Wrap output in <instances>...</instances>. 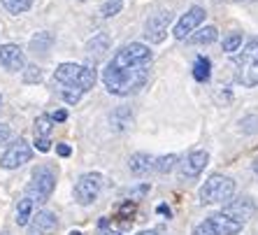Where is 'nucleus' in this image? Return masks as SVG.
Returning <instances> with one entry per match:
<instances>
[{
    "instance_id": "1",
    "label": "nucleus",
    "mask_w": 258,
    "mask_h": 235,
    "mask_svg": "<svg viewBox=\"0 0 258 235\" xmlns=\"http://www.w3.org/2000/svg\"><path fill=\"white\" fill-rule=\"evenodd\" d=\"M149 63H151V49L142 42H131L121 47L114 54V58L107 63L102 82L109 93L114 96H131L140 91L149 77Z\"/></svg>"
},
{
    "instance_id": "2",
    "label": "nucleus",
    "mask_w": 258,
    "mask_h": 235,
    "mask_svg": "<svg viewBox=\"0 0 258 235\" xmlns=\"http://www.w3.org/2000/svg\"><path fill=\"white\" fill-rule=\"evenodd\" d=\"M96 68L89 66H77V63H60L54 70V82L60 89H79L89 91L96 84Z\"/></svg>"
},
{
    "instance_id": "3",
    "label": "nucleus",
    "mask_w": 258,
    "mask_h": 235,
    "mask_svg": "<svg viewBox=\"0 0 258 235\" xmlns=\"http://www.w3.org/2000/svg\"><path fill=\"white\" fill-rule=\"evenodd\" d=\"M235 196V182L226 175H212L200 187V203L214 205V203H228Z\"/></svg>"
},
{
    "instance_id": "4",
    "label": "nucleus",
    "mask_w": 258,
    "mask_h": 235,
    "mask_svg": "<svg viewBox=\"0 0 258 235\" xmlns=\"http://www.w3.org/2000/svg\"><path fill=\"white\" fill-rule=\"evenodd\" d=\"M237 79L242 86L258 84V37H251L237 58Z\"/></svg>"
},
{
    "instance_id": "5",
    "label": "nucleus",
    "mask_w": 258,
    "mask_h": 235,
    "mask_svg": "<svg viewBox=\"0 0 258 235\" xmlns=\"http://www.w3.org/2000/svg\"><path fill=\"white\" fill-rule=\"evenodd\" d=\"M54 187H56L54 170L49 168V165H40V168L33 170V177H30V184H28V196L35 203H44L51 196Z\"/></svg>"
},
{
    "instance_id": "6",
    "label": "nucleus",
    "mask_w": 258,
    "mask_h": 235,
    "mask_svg": "<svg viewBox=\"0 0 258 235\" xmlns=\"http://www.w3.org/2000/svg\"><path fill=\"white\" fill-rule=\"evenodd\" d=\"M102 191V177L98 172H86L75 184V200L79 205H91Z\"/></svg>"
},
{
    "instance_id": "7",
    "label": "nucleus",
    "mask_w": 258,
    "mask_h": 235,
    "mask_svg": "<svg viewBox=\"0 0 258 235\" xmlns=\"http://www.w3.org/2000/svg\"><path fill=\"white\" fill-rule=\"evenodd\" d=\"M30 147H28V142L26 140H21L19 138L17 142H12V145L5 149V154L0 156V165L5 170H14V168H21L26 161H30Z\"/></svg>"
},
{
    "instance_id": "8",
    "label": "nucleus",
    "mask_w": 258,
    "mask_h": 235,
    "mask_svg": "<svg viewBox=\"0 0 258 235\" xmlns=\"http://www.w3.org/2000/svg\"><path fill=\"white\" fill-rule=\"evenodd\" d=\"M170 21H172V12H168V10H161V12L151 14V17L147 19V26H144V37H147L149 42H163Z\"/></svg>"
},
{
    "instance_id": "9",
    "label": "nucleus",
    "mask_w": 258,
    "mask_h": 235,
    "mask_svg": "<svg viewBox=\"0 0 258 235\" xmlns=\"http://www.w3.org/2000/svg\"><path fill=\"white\" fill-rule=\"evenodd\" d=\"M205 21V10L203 7H191L184 17L177 21V26H174V30H172V35L177 37V40H186L188 35H191L193 30L198 28L200 24Z\"/></svg>"
},
{
    "instance_id": "10",
    "label": "nucleus",
    "mask_w": 258,
    "mask_h": 235,
    "mask_svg": "<svg viewBox=\"0 0 258 235\" xmlns=\"http://www.w3.org/2000/svg\"><path fill=\"white\" fill-rule=\"evenodd\" d=\"M0 63H3V68L10 70V73L26 70V56L19 44H3V47H0Z\"/></svg>"
},
{
    "instance_id": "11",
    "label": "nucleus",
    "mask_w": 258,
    "mask_h": 235,
    "mask_svg": "<svg viewBox=\"0 0 258 235\" xmlns=\"http://www.w3.org/2000/svg\"><path fill=\"white\" fill-rule=\"evenodd\" d=\"M226 214H230L233 219H237V221L246 223L249 219L256 217V203H253L251 198H237V200H228V205H226Z\"/></svg>"
},
{
    "instance_id": "12",
    "label": "nucleus",
    "mask_w": 258,
    "mask_h": 235,
    "mask_svg": "<svg viewBox=\"0 0 258 235\" xmlns=\"http://www.w3.org/2000/svg\"><path fill=\"white\" fill-rule=\"evenodd\" d=\"M207 161H210V154H207V151H191V154L181 161V177H184V180H196L205 170Z\"/></svg>"
},
{
    "instance_id": "13",
    "label": "nucleus",
    "mask_w": 258,
    "mask_h": 235,
    "mask_svg": "<svg viewBox=\"0 0 258 235\" xmlns=\"http://www.w3.org/2000/svg\"><path fill=\"white\" fill-rule=\"evenodd\" d=\"M210 221H212V226H214L216 235H237L242 230V226H244L242 221L233 219L230 214H226V212H216V214H212Z\"/></svg>"
},
{
    "instance_id": "14",
    "label": "nucleus",
    "mask_w": 258,
    "mask_h": 235,
    "mask_svg": "<svg viewBox=\"0 0 258 235\" xmlns=\"http://www.w3.org/2000/svg\"><path fill=\"white\" fill-rule=\"evenodd\" d=\"M56 228H58L56 214H51V212H47V210L33 214V233L35 235H51Z\"/></svg>"
},
{
    "instance_id": "15",
    "label": "nucleus",
    "mask_w": 258,
    "mask_h": 235,
    "mask_svg": "<svg viewBox=\"0 0 258 235\" xmlns=\"http://www.w3.org/2000/svg\"><path fill=\"white\" fill-rule=\"evenodd\" d=\"M128 168H131L133 175L144 177V175H149V172H154V170H156V158L140 151V154H133V156H131Z\"/></svg>"
},
{
    "instance_id": "16",
    "label": "nucleus",
    "mask_w": 258,
    "mask_h": 235,
    "mask_svg": "<svg viewBox=\"0 0 258 235\" xmlns=\"http://www.w3.org/2000/svg\"><path fill=\"white\" fill-rule=\"evenodd\" d=\"M188 37H191L193 44H212V42H216L219 30H216V26H205V28H196Z\"/></svg>"
},
{
    "instance_id": "17",
    "label": "nucleus",
    "mask_w": 258,
    "mask_h": 235,
    "mask_svg": "<svg viewBox=\"0 0 258 235\" xmlns=\"http://www.w3.org/2000/svg\"><path fill=\"white\" fill-rule=\"evenodd\" d=\"M33 210H35V200L30 198V196H26V198L19 200V205H17V223L19 226H26V223L33 219Z\"/></svg>"
},
{
    "instance_id": "18",
    "label": "nucleus",
    "mask_w": 258,
    "mask_h": 235,
    "mask_svg": "<svg viewBox=\"0 0 258 235\" xmlns=\"http://www.w3.org/2000/svg\"><path fill=\"white\" fill-rule=\"evenodd\" d=\"M51 44H54V37H51V33H47V30H40V33L33 35V40H30V49H33L35 54H42V56L51 49Z\"/></svg>"
},
{
    "instance_id": "19",
    "label": "nucleus",
    "mask_w": 258,
    "mask_h": 235,
    "mask_svg": "<svg viewBox=\"0 0 258 235\" xmlns=\"http://www.w3.org/2000/svg\"><path fill=\"white\" fill-rule=\"evenodd\" d=\"M107 49H109V37L105 33H100V35H96L89 42V56H93V61L102 58V56L107 54Z\"/></svg>"
},
{
    "instance_id": "20",
    "label": "nucleus",
    "mask_w": 258,
    "mask_h": 235,
    "mask_svg": "<svg viewBox=\"0 0 258 235\" xmlns=\"http://www.w3.org/2000/svg\"><path fill=\"white\" fill-rule=\"evenodd\" d=\"M109 121H112V126L116 128V131H126L128 126L133 124V114L128 107H119L112 112V116H109Z\"/></svg>"
},
{
    "instance_id": "21",
    "label": "nucleus",
    "mask_w": 258,
    "mask_h": 235,
    "mask_svg": "<svg viewBox=\"0 0 258 235\" xmlns=\"http://www.w3.org/2000/svg\"><path fill=\"white\" fill-rule=\"evenodd\" d=\"M212 75V63L210 58H205V56H198L196 61V66H193V77L198 79V82H207Z\"/></svg>"
},
{
    "instance_id": "22",
    "label": "nucleus",
    "mask_w": 258,
    "mask_h": 235,
    "mask_svg": "<svg viewBox=\"0 0 258 235\" xmlns=\"http://www.w3.org/2000/svg\"><path fill=\"white\" fill-rule=\"evenodd\" d=\"M51 128H54V119H51V114H40L35 119V138H49Z\"/></svg>"
},
{
    "instance_id": "23",
    "label": "nucleus",
    "mask_w": 258,
    "mask_h": 235,
    "mask_svg": "<svg viewBox=\"0 0 258 235\" xmlns=\"http://www.w3.org/2000/svg\"><path fill=\"white\" fill-rule=\"evenodd\" d=\"M30 5H33V0H3V7H5L10 14L28 12Z\"/></svg>"
},
{
    "instance_id": "24",
    "label": "nucleus",
    "mask_w": 258,
    "mask_h": 235,
    "mask_svg": "<svg viewBox=\"0 0 258 235\" xmlns=\"http://www.w3.org/2000/svg\"><path fill=\"white\" fill-rule=\"evenodd\" d=\"M177 161H179V158L174 156V154H168V156L156 158V172H161V175L170 172V170H172L174 165H177Z\"/></svg>"
},
{
    "instance_id": "25",
    "label": "nucleus",
    "mask_w": 258,
    "mask_h": 235,
    "mask_svg": "<svg viewBox=\"0 0 258 235\" xmlns=\"http://www.w3.org/2000/svg\"><path fill=\"white\" fill-rule=\"evenodd\" d=\"M240 47H242V35L240 33H230V35L223 40V51H226V54H235Z\"/></svg>"
},
{
    "instance_id": "26",
    "label": "nucleus",
    "mask_w": 258,
    "mask_h": 235,
    "mask_svg": "<svg viewBox=\"0 0 258 235\" xmlns=\"http://www.w3.org/2000/svg\"><path fill=\"white\" fill-rule=\"evenodd\" d=\"M121 7H123V0H107L105 5H102V17L109 19V17H114V14L121 12Z\"/></svg>"
},
{
    "instance_id": "27",
    "label": "nucleus",
    "mask_w": 258,
    "mask_h": 235,
    "mask_svg": "<svg viewBox=\"0 0 258 235\" xmlns=\"http://www.w3.org/2000/svg\"><path fill=\"white\" fill-rule=\"evenodd\" d=\"M60 96H63V100H66L68 105H75V103H79V98L84 96V91H79V89H60Z\"/></svg>"
},
{
    "instance_id": "28",
    "label": "nucleus",
    "mask_w": 258,
    "mask_h": 235,
    "mask_svg": "<svg viewBox=\"0 0 258 235\" xmlns=\"http://www.w3.org/2000/svg\"><path fill=\"white\" fill-rule=\"evenodd\" d=\"M193 235H216V230H214V226H212V221L207 219V221L198 223V226L193 228Z\"/></svg>"
},
{
    "instance_id": "29",
    "label": "nucleus",
    "mask_w": 258,
    "mask_h": 235,
    "mask_svg": "<svg viewBox=\"0 0 258 235\" xmlns=\"http://www.w3.org/2000/svg\"><path fill=\"white\" fill-rule=\"evenodd\" d=\"M242 131L258 133V116H244V119H242Z\"/></svg>"
},
{
    "instance_id": "30",
    "label": "nucleus",
    "mask_w": 258,
    "mask_h": 235,
    "mask_svg": "<svg viewBox=\"0 0 258 235\" xmlns=\"http://www.w3.org/2000/svg\"><path fill=\"white\" fill-rule=\"evenodd\" d=\"M40 77H42V73H40V68H30L28 73H26V82H40Z\"/></svg>"
},
{
    "instance_id": "31",
    "label": "nucleus",
    "mask_w": 258,
    "mask_h": 235,
    "mask_svg": "<svg viewBox=\"0 0 258 235\" xmlns=\"http://www.w3.org/2000/svg\"><path fill=\"white\" fill-rule=\"evenodd\" d=\"M10 126H7V124H0V145H3V142H7V140H10Z\"/></svg>"
},
{
    "instance_id": "32",
    "label": "nucleus",
    "mask_w": 258,
    "mask_h": 235,
    "mask_svg": "<svg viewBox=\"0 0 258 235\" xmlns=\"http://www.w3.org/2000/svg\"><path fill=\"white\" fill-rule=\"evenodd\" d=\"M35 147L40 151H49V147H51L49 145V138H35Z\"/></svg>"
},
{
    "instance_id": "33",
    "label": "nucleus",
    "mask_w": 258,
    "mask_h": 235,
    "mask_svg": "<svg viewBox=\"0 0 258 235\" xmlns=\"http://www.w3.org/2000/svg\"><path fill=\"white\" fill-rule=\"evenodd\" d=\"M51 119H54V121H66L68 119V112H66V109H58V112H54V114H51Z\"/></svg>"
},
{
    "instance_id": "34",
    "label": "nucleus",
    "mask_w": 258,
    "mask_h": 235,
    "mask_svg": "<svg viewBox=\"0 0 258 235\" xmlns=\"http://www.w3.org/2000/svg\"><path fill=\"white\" fill-rule=\"evenodd\" d=\"M56 151H58L60 156H70V154H72V149L68 145H58V147H56Z\"/></svg>"
},
{
    "instance_id": "35",
    "label": "nucleus",
    "mask_w": 258,
    "mask_h": 235,
    "mask_svg": "<svg viewBox=\"0 0 258 235\" xmlns=\"http://www.w3.org/2000/svg\"><path fill=\"white\" fill-rule=\"evenodd\" d=\"M158 212H161V214H168V217H170V210H168V207H165V205H161V207H158Z\"/></svg>"
},
{
    "instance_id": "36",
    "label": "nucleus",
    "mask_w": 258,
    "mask_h": 235,
    "mask_svg": "<svg viewBox=\"0 0 258 235\" xmlns=\"http://www.w3.org/2000/svg\"><path fill=\"white\" fill-rule=\"evenodd\" d=\"M140 235H161V233H158V230H142Z\"/></svg>"
},
{
    "instance_id": "37",
    "label": "nucleus",
    "mask_w": 258,
    "mask_h": 235,
    "mask_svg": "<svg viewBox=\"0 0 258 235\" xmlns=\"http://www.w3.org/2000/svg\"><path fill=\"white\" fill-rule=\"evenodd\" d=\"M102 235H123V233H116V230H107V233H102Z\"/></svg>"
},
{
    "instance_id": "38",
    "label": "nucleus",
    "mask_w": 258,
    "mask_h": 235,
    "mask_svg": "<svg viewBox=\"0 0 258 235\" xmlns=\"http://www.w3.org/2000/svg\"><path fill=\"white\" fill-rule=\"evenodd\" d=\"M253 172H256V175H258V158H256V161H253Z\"/></svg>"
},
{
    "instance_id": "39",
    "label": "nucleus",
    "mask_w": 258,
    "mask_h": 235,
    "mask_svg": "<svg viewBox=\"0 0 258 235\" xmlns=\"http://www.w3.org/2000/svg\"><path fill=\"white\" fill-rule=\"evenodd\" d=\"M235 3H253V0H235Z\"/></svg>"
},
{
    "instance_id": "40",
    "label": "nucleus",
    "mask_w": 258,
    "mask_h": 235,
    "mask_svg": "<svg viewBox=\"0 0 258 235\" xmlns=\"http://www.w3.org/2000/svg\"><path fill=\"white\" fill-rule=\"evenodd\" d=\"M70 235H82V233H77V230H75V233H70Z\"/></svg>"
}]
</instances>
